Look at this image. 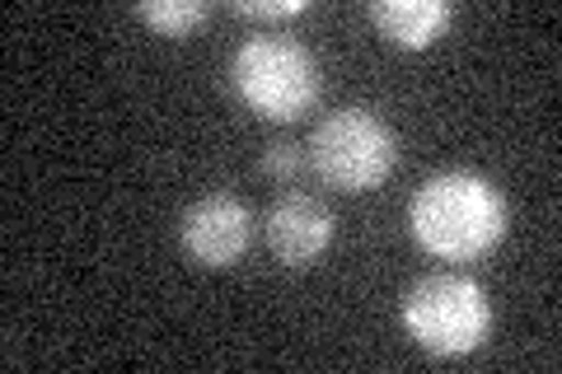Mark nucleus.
<instances>
[{"label":"nucleus","instance_id":"1","mask_svg":"<svg viewBox=\"0 0 562 374\" xmlns=\"http://www.w3.org/2000/svg\"><path fill=\"white\" fill-rule=\"evenodd\" d=\"M408 225L431 258L469 262L506 235V202L483 173L446 169L413 192Z\"/></svg>","mask_w":562,"mask_h":374},{"label":"nucleus","instance_id":"2","mask_svg":"<svg viewBox=\"0 0 562 374\" xmlns=\"http://www.w3.org/2000/svg\"><path fill=\"white\" fill-rule=\"evenodd\" d=\"M235 94L268 122H295L319 99V61L314 52L281 33L244 38L231 57Z\"/></svg>","mask_w":562,"mask_h":374},{"label":"nucleus","instance_id":"3","mask_svg":"<svg viewBox=\"0 0 562 374\" xmlns=\"http://www.w3.org/2000/svg\"><path fill=\"white\" fill-rule=\"evenodd\" d=\"M310 165L338 192H371L398 165V136L371 109L328 113L310 136Z\"/></svg>","mask_w":562,"mask_h":374},{"label":"nucleus","instance_id":"4","mask_svg":"<svg viewBox=\"0 0 562 374\" xmlns=\"http://www.w3.org/2000/svg\"><path fill=\"white\" fill-rule=\"evenodd\" d=\"M403 324L431 355H469L492 328L487 295L473 276L431 272L403 295Z\"/></svg>","mask_w":562,"mask_h":374},{"label":"nucleus","instance_id":"5","mask_svg":"<svg viewBox=\"0 0 562 374\" xmlns=\"http://www.w3.org/2000/svg\"><path fill=\"white\" fill-rule=\"evenodd\" d=\"M183 253L202 267H231L244 258V248L254 239V211L235 192H206L198 197L183 220H179Z\"/></svg>","mask_w":562,"mask_h":374},{"label":"nucleus","instance_id":"6","mask_svg":"<svg viewBox=\"0 0 562 374\" xmlns=\"http://www.w3.org/2000/svg\"><path fill=\"white\" fill-rule=\"evenodd\" d=\"M262 235H268V248L281 267H310L333 243V211L310 192H286L272 202Z\"/></svg>","mask_w":562,"mask_h":374},{"label":"nucleus","instance_id":"7","mask_svg":"<svg viewBox=\"0 0 562 374\" xmlns=\"http://www.w3.org/2000/svg\"><path fill=\"white\" fill-rule=\"evenodd\" d=\"M371 20L390 43L417 52V47H431L446 33L450 5L446 0H375Z\"/></svg>","mask_w":562,"mask_h":374},{"label":"nucleus","instance_id":"8","mask_svg":"<svg viewBox=\"0 0 562 374\" xmlns=\"http://www.w3.org/2000/svg\"><path fill=\"white\" fill-rule=\"evenodd\" d=\"M206 0H146V5H136V14L146 20L155 33H169V38H183L192 33L202 20H206Z\"/></svg>","mask_w":562,"mask_h":374},{"label":"nucleus","instance_id":"9","mask_svg":"<svg viewBox=\"0 0 562 374\" xmlns=\"http://www.w3.org/2000/svg\"><path fill=\"white\" fill-rule=\"evenodd\" d=\"M305 150L295 146V140H268V146H262V173L268 178H281V183H291V178H301L305 173Z\"/></svg>","mask_w":562,"mask_h":374},{"label":"nucleus","instance_id":"10","mask_svg":"<svg viewBox=\"0 0 562 374\" xmlns=\"http://www.w3.org/2000/svg\"><path fill=\"white\" fill-rule=\"evenodd\" d=\"M235 14L244 20H295V14H305V0H235Z\"/></svg>","mask_w":562,"mask_h":374}]
</instances>
